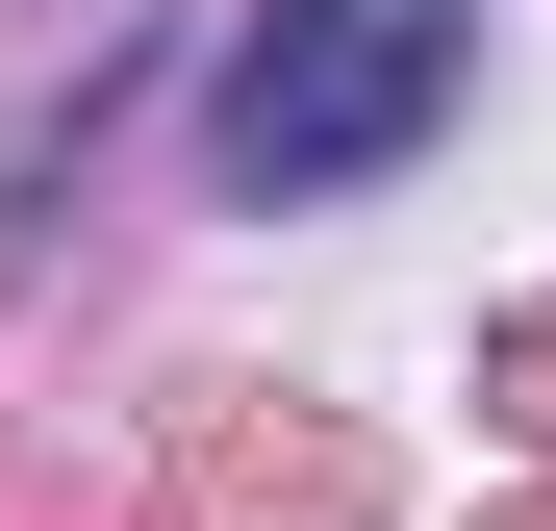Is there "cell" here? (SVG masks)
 <instances>
[{
    "label": "cell",
    "instance_id": "6da1fadb",
    "mask_svg": "<svg viewBox=\"0 0 556 531\" xmlns=\"http://www.w3.org/2000/svg\"><path fill=\"white\" fill-rule=\"evenodd\" d=\"M455 102H481V0H253L228 102H203V177L228 203H354V177H405Z\"/></svg>",
    "mask_w": 556,
    "mask_h": 531
}]
</instances>
